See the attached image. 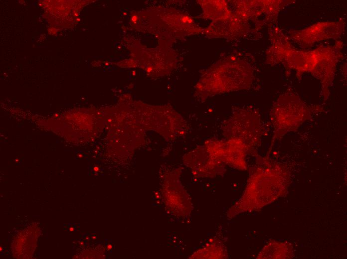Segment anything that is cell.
I'll return each mask as SVG.
<instances>
[{"mask_svg":"<svg viewBox=\"0 0 347 259\" xmlns=\"http://www.w3.org/2000/svg\"><path fill=\"white\" fill-rule=\"evenodd\" d=\"M249 30L248 20L232 12L226 18L213 21L206 29V34L212 37L235 39L244 36Z\"/></svg>","mask_w":347,"mask_h":259,"instance_id":"obj_8","label":"cell"},{"mask_svg":"<svg viewBox=\"0 0 347 259\" xmlns=\"http://www.w3.org/2000/svg\"><path fill=\"white\" fill-rule=\"evenodd\" d=\"M132 19V20L135 22L136 21V20L137 19V17L136 15H133Z\"/></svg>","mask_w":347,"mask_h":259,"instance_id":"obj_13","label":"cell"},{"mask_svg":"<svg viewBox=\"0 0 347 259\" xmlns=\"http://www.w3.org/2000/svg\"><path fill=\"white\" fill-rule=\"evenodd\" d=\"M228 252L224 243L217 238H213L202 248L195 251L191 259H227Z\"/></svg>","mask_w":347,"mask_h":259,"instance_id":"obj_11","label":"cell"},{"mask_svg":"<svg viewBox=\"0 0 347 259\" xmlns=\"http://www.w3.org/2000/svg\"><path fill=\"white\" fill-rule=\"evenodd\" d=\"M252 67L233 57L219 61L201 74L195 86V94L201 101L219 94L247 90L253 83Z\"/></svg>","mask_w":347,"mask_h":259,"instance_id":"obj_2","label":"cell"},{"mask_svg":"<svg viewBox=\"0 0 347 259\" xmlns=\"http://www.w3.org/2000/svg\"><path fill=\"white\" fill-rule=\"evenodd\" d=\"M0 251L1 252V247H0Z\"/></svg>","mask_w":347,"mask_h":259,"instance_id":"obj_16","label":"cell"},{"mask_svg":"<svg viewBox=\"0 0 347 259\" xmlns=\"http://www.w3.org/2000/svg\"><path fill=\"white\" fill-rule=\"evenodd\" d=\"M294 257L292 245L288 242H269L259 252L257 259H291Z\"/></svg>","mask_w":347,"mask_h":259,"instance_id":"obj_10","label":"cell"},{"mask_svg":"<svg viewBox=\"0 0 347 259\" xmlns=\"http://www.w3.org/2000/svg\"><path fill=\"white\" fill-rule=\"evenodd\" d=\"M200 1L203 10V15L206 18L211 19L214 21L217 20L227 17L232 12L225 1L202 0Z\"/></svg>","mask_w":347,"mask_h":259,"instance_id":"obj_12","label":"cell"},{"mask_svg":"<svg viewBox=\"0 0 347 259\" xmlns=\"http://www.w3.org/2000/svg\"><path fill=\"white\" fill-rule=\"evenodd\" d=\"M290 178V172L285 165L270 160L268 156L258 155L243 194L229 209L227 217L232 218L243 212L260 210L284 196Z\"/></svg>","mask_w":347,"mask_h":259,"instance_id":"obj_1","label":"cell"},{"mask_svg":"<svg viewBox=\"0 0 347 259\" xmlns=\"http://www.w3.org/2000/svg\"><path fill=\"white\" fill-rule=\"evenodd\" d=\"M111 247H111V245H109V246H108V249H111Z\"/></svg>","mask_w":347,"mask_h":259,"instance_id":"obj_15","label":"cell"},{"mask_svg":"<svg viewBox=\"0 0 347 259\" xmlns=\"http://www.w3.org/2000/svg\"><path fill=\"white\" fill-rule=\"evenodd\" d=\"M343 42L337 41L334 45L324 46L321 58L311 74L321 84L322 95L327 101L330 95L338 62L343 58Z\"/></svg>","mask_w":347,"mask_h":259,"instance_id":"obj_7","label":"cell"},{"mask_svg":"<svg viewBox=\"0 0 347 259\" xmlns=\"http://www.w3.org/2000/svg\"><path fill=\"white\" fill-rule=\"evenodd\" d=\"M346 22H319L300 30L289 31L290 38L303 48L312 46L317 42L329 39H337L344 33Z\"/></svg>","mask_w":347,"mask_h":259,"instance_id":"obj_6","label":"cell"},{"mask_svg":"<svg viewBox=\"0 0 347 259\" xmlns=\"http://www.w3.org/2000/svg\"><path fill=\"white\" fill-rule=\"evenodd\" d=\"M186 162L197 178H214L225 173L215 163L203 144L188 153Z\"/></svg>","mask_w":347,"mask_h":259,"instance_id":"obj_9","label":"cell"},{"mask_svg":"<svg viewBox=\"0 0 347 259\" xmlns=\"http://www.w3.org/2000/svg\"><path fill=\"white\" fill-rule=\"evenodd\" d=\"M261 115L257 109L248 107H236L222 125L225 139H236L243 142L256 157L264 133Z\"/></svg>","mask_w":347,"mask_h":259,"instance_id":"obj_5","label":"cell"},{"mask_svg":"<svg viewBox=\"0 0 347 259\" xmlns=\"http://www.w3.org/2000/svg\"><path fill=\"white\" fill-rule=\"evenodd\" d=\"M269 34L271 45L266 51L267 64L282 63L287 70L295 71L298 78L305 72L312 73L321 58L324 46L310 51L294 49L289 37L276 26L269 30Z\"/></svg>","mask_w":347,"mask_h":259,"instance_id":"obj_4","label":"cell"},{"mask_svg":"<svg viewBox=\"0 0 347 259\" xmlns=\"http://www.w3.org/2000/svg\"><path fill=\"white\" fill-rule=\"evenodd\" d=\"M69 231H70V232H73V231H74V228H73V227H70V228H69Z\"/></svg>","mask_w":347,"mask_h":259,"instance_id":"obj_14","label":"cell"},{"mask_svg":"<svg viewBox=\"0 0 347 259\" xmlns=\"http://www.w3.org/2000/svg\"><path fill=\"white\" fill-rule=\"evenodd\" d=\"M323 110L320 105H309L293 92H285L280 95L273 104L270 113L273 136L266 156L270 154L277 140L297 130L304 122Z\"/></svg>","mask_w":347,"mask_h":259,"instance_id":"obj_3","label":"cell"}]
</instances>
